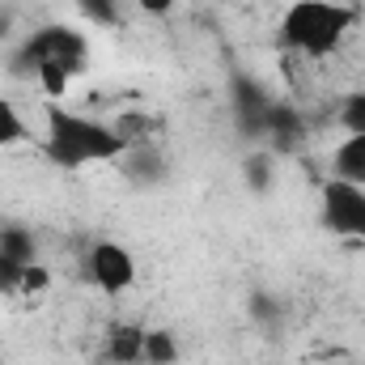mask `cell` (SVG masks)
<instances>
[{
    "label": "cell",
    "instance_id": "1",
    "mask_svg": "<svg viewBox=\"0 0 365 365\" xmlns=\"http://www.w3.org/2000/svg\"><path fill=\"white\" fill-rule=\"evenodd\" d=\"M38 149L51 166L81 170V166H98V162H119V153L128 149V136L115 123H102L93 115H81V110H68V106L51 102L47 115H43Z\"/></svg>",
    "mask_w": 365,
    "mask_h": 365
},
{
    "label": "cell",
    "instance_id": "2",
    "mask_svg": "<svg viewBox=\"0 0 365 365\" xmlns=\"http://www.w3.org/2000/svg\"><path fill=\"white\" fill-rule=\"evenodd\" d=\"M357 13L340 0H293L280 17V47L306 60H327L340 51Z\"/></svg>",
    "mask_w": 365,
    "mask_h": 365
},
{
    "label": "cell",
    "instance_id": "3",
    "mask_svg": "<svg viewBox=\"0 0 365 365\" xmlns=\"http://www.w3.org/2000/svg\"><path fill=\"white\" fill-rule=\"evenodd\" d=\"M86 64H90L86 34L73 30V26H60V21L38 26L34 34H26L17 43V56H13V73H21V77H34L38 68H64V73L77 77V73H86Z\"/></svg>",
    "mask_w": 365,
    "mask_h": 365
},
{
    "label": "cell",
    "instance_id": "4",
    "mask_svg": "<svg viewBox=\"0 0 365 365\" xmlns=\"http://www.w3.org/2000/svg\"><path fill=\"white\" fill-rule=\"evenodd\" d=\"M319 221L336 238L365 242V187L344 179H327L319 187Z\"/></svg>",
    "mask_w": 365,
    "mask_h": 365
},
{
    "label": "cell",
    "instance_id": "5",
    "mask_svg": "<svg viewBox=\"0 0 365 365\" xmlns=\"http://www.w3.org/2000/svg\"><path fill=\"white\" fill-rule=\"evenodd\" d=\"M86 272L102 293H128L136 284V259L123 242H93L86 255Z\"/></svg>",
    "mask_w": 365,
    "mask_h": 365
},
{
    "label": "cell",
    "instance_id": "6",
    "mask_svg": "<svg viewBox=\"0 0 365 365\" xmlns=\"http://www.w3.org/2000/svg\"><path fill=\"white\" fill-rule=\"evenodd\" d=\"M230 98H234V119L242 128V136H251L255 145H264V123H268V110H272V93L264 90L259 77H247L238 73L230 81Z\"/></svg>",
    "mask_w": 365,
    "mask_h": 365
},
{
    "label": "cell",
    "instance_id": "7",
    "mask_svg": "<svg viewBox=\"0 0 365 365\" xmlns=\"http://www.w3.org/2000/svg\"><path fill=\"white\" fill-rule=\"evenodd\" d=\"M119 170L136 187H158V182L166 179V158L149 140H128V149L119 153Z\"/></svg>",
    "mask_w": 365,
    "mask_h": 365
},
{
    "label": "cell",
    "instance_id": "8",
    "mask_svg": "<svg viewBox=\"0 0 365 365\" xmlns=\"http://www.w3.org/2000/svg\"><path fill=\"white\" fill-rule=\"evenodd\" d=\"M302 140H306V119L293 106L272 102L268 123H264V145H272L276 153H293V149H302Z\"/></svg>",
    "mask_w": 365,
    "mask_h": 365
},
{
    "label": "cell",
    "instance_id": "9",
    "mask_svg": "<svg viewBox=\"0 0 365 365\" xmlns=\"http://www.w3.org/2000/svg\"><path fill=\"white\" fill-rule=\"evenodd\" d=\"M102 353H106V361H115V365L145 361V327H136V323H119V327H110Z\"/></svg>",
    "mask_w": 365,
    "mask_h": 365
},
{
    "label": "cell",
    "instance_id": "10",
    "mask_svg": "<svg viewBox=\"0 0 365 365\" xmlns=\"http://www.w3.org/2000/svg\"><path fill=\"white\" fill-rule=\"evenodd\" d=\"M331 179L361 182L365 187V136H344L331 149Z\"/></svg>",
    "mask_w": 365,
    "mask_h": 365
},
{
    "label": "cell",
    "instance_id": "11",
    "mask_svg": "<svg viewBox=\"0 0 365 365\" xmlns=\"http://www.w3.org/2000/svg\"><path fill=\"white\" fill-rule=\"evenodd\" d=\"M0 255L26 268V264L38 259V242H34V234L26 225H0Z\"/></svg>",
    "mask_w": 365,
    "mask_h": 365
},
{
    "label": "cell",
    "instance_id": "12",
    "mask_svg": "<svg viewBox=\"0 0 365 365\" xmlns=\"http://www.w3.org/2000/svg\"><path fill=\"white\" fill-rule=\"evenodd\" d=\"M179 361V340L166 327H145V365H175Z\"/></svg>",
    "mask_w": 365,
    "mask_h": 365
},
{
    "label": "cell",
    "instance_id": "13",
    "mask_svg": "<svg viewBox=\"0 0 365 365\" xmlns=\"http://www.w3.org/2000/svg\"><path fill=\"white\" fill-rule=\"evenodd\" d=\"M30 136V128H26V119H21V110L0 93V149H13V145H21Z\"/></svg>",
    "mask_w": 365,
    "mask_h": 365
},
{
    "label": "cell",
    "instance_id": "14",
    "mask_svg": "<svg viewBox=\"0 0 365 365\" xmlns=\"http://www.w3.org/2000/svg\"><path fill=\"white\" fill-rule=\"evenodd\" d=\"M340 128L344 136H365V90H353L340 98Z\"/></svg>",
    "mask_w": 365,
    "mask_h": 365
},
{
    "label": "cell",
    "instance_id": "15",
    "mask_svg": "<svg viewBox=\"0 0 365 365\" xmlns=\"http://www.w3.org/2000/svg\"><path fill=\"white\" fill-rule=\"evenodd\" d=\"M242 175H247V182H251L255 191H268V187H272V153H264V149H251V158H247Z\"/></svg>",
    "mask_w": 365,
    "mask_h": 365
},
{
    "label": "cell",
    "instance_id": "16",
    "mask_svg": "<svg viewBox=\"0 0 365 365\" xmlns=\"http://www.w3.org/2000/svg\"><path fill=\"white\" fill-rule=\"evenodd\" d=\"M77 9L90 21H102V26H115L119 21V0H77Z\"/></svg>",
    "mask_w": 365,
    "mask_h": 365
},
{
    "label": "cell",
    "instance_id": "17",
    "mask_svg": "<svg viewBox=\"0 0 365 365\" xmlns=\"http://www.w3.org/2000/svg\"><path fill=\"white\" fill-rule=\"evenodd\" d=\"M47 284H51V272L34 259V264H26V268H21V289H17V293H43Z\"/></svg>",
    "mask_w": 365,
    "mask_h": 365
},
{
    "label": "cell",
    "instance_id": "18",
    "mask_svg": "<svg viewBox=\"0 0 365 365\" xmlns=\"http://www.w3.org/2000/svg\"><path fill=\"white\" fill-rule=\"evenodd\" d=\"M136 9L149 13V17H166V13L175 9V0H136Z\"/></svg>",
    "mask_w": 365,
    "mask_h": 365
}]
</instances>
